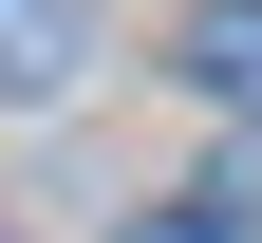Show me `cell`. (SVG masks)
Listing matches in <instances>:
<instances>
[{
	"label": "cell",
	"mask_w": 262,
	"mask_h": 243,
	"mask_svg": "<svg viewBox=\"0 0 262 243\" xmlns=\"http://www.w3.org/2000/svg\"><path fill=\"white\" fill-rule=\"evenodd\" d=\"M187 75H206V113L262 131V0H206V19H187Z\"/></svg>",
	"instance_id": "obj_1"
},
{
	"label": "cell",
	"mask_w": 262,
	"mask_h": 243,
	"mask_svg": "<svg viewBox=\"0 0 262 243\" xmlns=\"http://www.w3.org/2000/svg\"><path fill=\"white\" fill-rule=\"evenodd\" d=\"M131 243H244V206H225V187H206V206H150Z\"/></svg>",
	"instance_id": "obj_2"
}]
</instances>
